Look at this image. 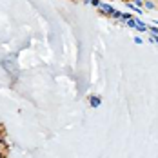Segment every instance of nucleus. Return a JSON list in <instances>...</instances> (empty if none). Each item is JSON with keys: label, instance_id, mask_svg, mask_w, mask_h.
I'll use <instances>...</instances> for the list:
<instances>
[{"label": "nucleus", "instance_id": "f257e3e1", "mask_svg": "<svg viewBox=\"0 0 158 158\" xmlns=\"http://www.w3.org/2000/svg\"><path fill=\"white\" fill-rule=\"evenodd\" d=\"M0 158H6V153H0Z\"/></svg>", "mask_w": 158, "mask_h": 158}]
</instances>
